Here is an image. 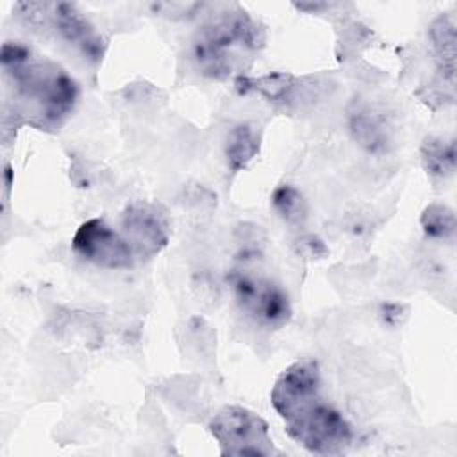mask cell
Here are the masks:
<instances>
[{"label": "cell", "mask_w": 457, "mask_h": 457, "mask_svg": "<svg viewBox=\"0 0 457 457\" xmlns=\"http://www.w3.org/2000/svg\"><path fill=\"white\" fill-rule=\"evenodd\" d=\"M264 45V32L245 11L223 12L195 36L193 54L200 70L211 77L230 75L245 59Z\"/></svg>", "instance_id": "obj_1"}, {"label": "cell", "mask_w": 457, "mask_h": 457, "mask_svg": "<svg viewBox=\"0 0 457 457\" xmlns=\"http://www.w3.org/2000/svg\"><path fill=\"white\" fill-rule=\"evenodd\" d=\"M4 70L11 75L21 100L36 107V116L43 125H59L71 112L77 84L57 64L27 59Z\"/></svg>", "instance_id": "obj_2"}, {"label": "cell", "mask_w": 457, "mask_h": 457, "mask_svg": "<svg viewBox=\"0 0 457 457\" xmlns=\"http://www.w3.org/2000/svg\"><path fill=\"white\" fill-rule=\"evenodd\" d=\"M221 455L270 457L275 452L268 423L253 411L241 405L221 407L209 423Z\"/></svg>", "instance_id": "obj_3"}, {"label": "cell", "mask_w": 457, "mask_h": 457, "mask_svg": "<svg viewBox=\"0 0 457 457\" xmlns=\"http://www.w3.org/2000/svg\"><path fill=\"white\" fill-rule=\"evenodd\" d=\"M286 432L305 450L320 455L341 453L352 443L350 423L321 398L286 420Z\"/></svg>", "instance_id": "obj_4"}, {"label": "cell", "mask_w": 457, "mask_h": 457, "mask_svg": "<svg viewBox=\"0 0 457 457\" xmlns=\"http://www.w3.org/2000/svg\"><path fill=\"white\" fill-rule=\"evenodd\" d=\"M230 284L236 302L255 323L277 330L291 320L293 311L286 291L270 278L234 271Z\"/></svg>", "instance_id": "obj_5"}, {"label": "cell", "mask_w": 457, "mask_h": 457, "mask_svg": "<svg viewBox=\"0 0 457 457\" xmlns=\"http://www.w3.org/2000/svg\"><path fill=\"white\" fill-rule=\"evenodd\" d=\"M123 237L136 259H150L170 241V220L166 211L152 202L136 200L121 214Z\"/></svg>", "instance_id": "obj_6"}, {"label": "cell", "mask_w": 457, "mask_h": 457, "mask_svg": "<svg viewBox=\"0 0 457 457\" xmlns=\"http://www.w3.org/2000/svg\"><path fill=\"white\" fill-rule=\"evenodd\" d=\"M71 246L82 259L107 270L130 268L136 259L125 237L100 218L84 221L77 228Z\"/></svg>", "instance_id": "obj_7"}, {"label": "cell", "mask_w": 457, "mask_h": 457, "mask_svg": "<svg viewBox=\"0 0 457 457\" xmlns=\"http://www.w3.org/2000/svg\"><path fill=\"white\" fill-rule=\"evenodd\" d=\"M320 398V371L312 361L287 366L273 384L271 405L286 421Z\"/></svg>", "instance_id": "obj_8"}, {"label": "cell", "mask_w": 457, "mask_h": 457, "mask_svg": "<svg viewBox=\"0 0 457 457\" xmlns=\"http://www.w3.org/2000/svg\"><path fill=\"white\" fill-rule=\"evenodd\" d=\"M52 14H54L59 32L68 41L79 43L82 46V50L93 57L98 55V52H100L98 37H95L91 25L82 18V14L71 4H55Z\"/></svg>", "instance_id": "obj_9"}, {"label": "cell", "mask_w": 457, "mask_h": 457, "mask_svg": "<svg viewBox=\"0 0 457 457\" xmlns=\"http://www.w3.org/2000/svg\"><path fill=\"white\" fill-rule=\"evenodd\" d=\"M430 39L443 75L453 84L455 71V21L452 16H439L430 27Z\"/></svg>", "instance_id": "obj_10"}, {"label": "cell", "mask_w": 457, "mask_h": 457, "mask_svg": "<svg viewBox=\"0 0 457 457\" xmlns=\"http://www.w3.org/2000/svg\"><path fill=\"white\" fill-rule=\"evenodd\" d=\"M259 152V137L255 130L246 125H236L227 137V146H225V155H227V164L232 171L243 170Z\"/></svg>", "instance_id": "obj_11"}, {"label": "cell", "mask_w": 457, "mask_h": 457, "mask_svg": "<svg viewBox=\"0 0 457 457\" xmlns=\"http://www.w3.org/2000/svg\"><path fill=\"white\" fill-rule=\"evenodd\" d=\"M421 161L427 173L432 177H448L455 170L453 139L428 137L421 146Z\"/></svg>", "instance_id": "obj_12"}, {"label": "cell", "mask_w": 457, "mask_h": 457, "mask_svg": "<svg viewBox=\"0 0 457 457\" xmlns=\"http://www.w3.org/2000/svg\"><path fill=\"white\" fill-rule=\"evenodd\" d=\"M293 82H295V77L289 73H270L257 79L239 75L236 79V86L239 91L243 93L259 91L261 95H264L268 100H273V102L286 100L289 91L293 89Z\"/></svg>", "instance_id": "obj_13"}, {"label": "cell", "mask_w": 457, "mask_h": 457, "mask_svg": "<svg viewBox=\"0 0 457 457\" xmlns=\"http://www.w3.org/2000/svg\"><path fill=\"white\" fill-rule=\"evenodd\" d=\"M352 130L355 132V137L361 141V145L368 146L370 150L386 146L387 136L384 123L366 109L352 114Z\"/></svg>", "instance_id": "obj_14"}, {"label": "cell", "mask_w": 457, "mask_h": 457, "mask_svg": "<svg viewBox=\"0 0 457 457\" xmlns=\"http://www.w3.org/2000/svg\"><path fill=\"white\" fill-rule=\"evenodd\" d=\"M421 227L427 236L446 239L455 234V214L443 204H430L421 214Z\"/></svg>", "instance_id": "obj_15"}, {"label": "cell", "mask_w": 457, "mask_h": 457, "mask_svg": "<svg viewBox=\"0 0 457 457\" xmlns=\"http://www.w3.org/2000/svg\"><path fill=\"white\" fill-rule=\"evenodd\" d=\"M271 204L275 211L287 221V223H302L307 214V205L300 191L293 186H280L275 189L271 196Z\"/></svg>", "instance_id": "obj_16"}]
</instances>
